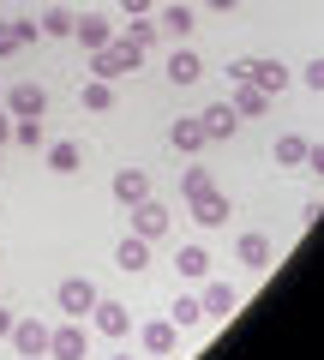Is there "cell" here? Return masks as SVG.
Here are the masks:
<instances>
[{
	"label": "cell",
	"mask_w": 324,
	"mask_h": 360,
	"mask_svg": "<svg viewBox=\"0 0 324 360\" xmlns=\"http://www.w3.org/2000/svg\"><path fill=\"white\" fill-rule=\"evenodd\" d=\"M138 60H144V54L120 37V42H108V49H91V78H108V84H115V78L138 72Z\"/></svg>",
	"instance_id": "cell-1"
},
{
	"label": "cell",
	"mask_w": 324,
	"mask_h": 360,
	"mask_svg": "<svg viewBox=\"0 0 324 360\" xmlns=\"http://www.w3.org/2000/svg\"><path fill=\"white\" fill-rule=\"evenodd\" d=\"M13 324H18V319H13L6 307H0V336H13Z\"/></svg>",
	"instance_id": "cell-35"
},
{
	"label": "cell",
	"mask_w": 324,
	"mask_h": 360,
	"mask_svg": "<svg viewBox=\"0 0 324 360\" xmlns=\"http://www.w3.org/2000/svg\"><path fill=\"white\" fill-rule=\"evenodd\" d=\"M300 78H306L312 90H324V60H312V66H300Z\"/></svg>",
	"instance_id": "cell-31"
},
{
	"label": "cell",
	"mask_w": 324,
	"mask_h": 360,
	"mask_svg": "<svg viewBox=\"0 0 324 360\" xmlns=\"http://www.w3.org/2000/svg\"><path fill=\"white\" fill-rule=\"evenodd\" d=\"M42 30L30 25V18H13V25H0V54H18L25 49V42H37Z\"/></svg>",
	"instance_id": "cell-19"
},
{
	"label": "cell",
	"mask_w": 324,
	"mask_h": 360,
	"mask_svg": "<svg viewBox=\"0 0 324 360\" xmlns=\"http://www.w3.org/2000/svg\"><path fill=\"white\" fill-rule=\"evenodd\" d=\"M198 307H205V319H228V312H234V288L228 283H210Z\"/></svg>",
	"instance_id": "cell-22"
},
{
	"label": "cell",
	"mask_w": 324,
	"mask_h": 360,
	"mask_svg": "<svg viewBox=\"0 0 324 360\" xmlns=\"http://www.w3.org/2000/svg\"><path fill=\"white\" fill-rule=\"evenodd\" d=\"M48 168H54V174H78V168H84V156H78V144H48Z\"/></svg>",
	"instance_id": "cell-25"
},
{
	"label": "cell",
	"mask_w": 324,
	"mask_h": 360,
	"mask_svg": "<svg viewBox=\"0 0 324 360\" xmlns=\"http://www.w3.org/2000/svg\"><path fill=\"white\" fill-rule=\"evenodd\" d=\"M306 168H312V174H324V144H306Z\"/></svg>",
	"instance_id": "cell-32"
},
{
	"label": "cell",
	"mask_w": 324,
	"mask_h": 360,
	"mask_svg": "<svg viewBox=\"0 0 324 360\" xmlns=\"http://www.w3.org/2000/svg\"><path fill=\"white\" fill-rule=\"evenodd\" d=\"M169 324H174V330H193V324H205L198 295H181V300H174V307H169Z\"/></svg>",
	"instance_id": "cell-23"
},
{
	"label": "cell",
	"mask_w": 324,
	"mask_h": 360,
	"mask_svg": "<svg viewBox=\"0 0 324 360\" xmlns=\"http://www.w3.org/2000/svg\"><path fill=\"white\" fill-rule=\"evenodd\" d=\"M132 234H138V240H156V234H169V210L156 205V198H138V205H132Z\"/></svg>",
	"instance_id": "cell-3"
},
{
	"label": "cell",
	"mask_w": 324,
	"mask_h": 360,
	"mask_svg": "<svg viewBox=\"0 0 324 360\" xmlns=\"http://www.w3.org/2000/svg\"><path fill=\"white\" fill-rule=\"evenodd\" d=\"M234 258L247 270H271V240H264V234H240V240H234Z\"/></svg>",
	"instance_id": "cell-12"
},
{
	"label": "cell",
	"mask_w": 324,
	"mask_h": 360,
	"mask_svg": "<svg viewBox=\"0 0 324 360\" xmlns=\"http://www.w3.org/2000/svg\"><path fill=\"white\" fill-rule=\"evenodd\" d=\"M13 139L25 144V150H42V120H18V127H13Z\"/></svg>",
	"instance_id": "cell-30"
},
{
	"label": "cell",
	"mask_w": 324,
	"mask_h": 360,
	"mask_svg": "<svg viewBox=\"0 0 324 360\" xmlns=\"http://www.w3.org/2000/svg\"><path fill=\"white\" fill-rule=\"evenodd\" d=\"M13 348H18L25 360L48 354V330H42V319H18V324H13Z\"/></svg>",
	"instance_id": "cell-6"
},
{
	"label": "cell",
	"mask_w": 324,
	"mask_h": 360,
	"mask_svg": "<svg viewBox=\"0 0 324 360\" xmlns=\"http://www.w3.org/2000/svg\"><path fill=\"white\" fill-rule=\"evenodd\" d=\"M6 139H13V127H6V115H0V144H6Z\"/></svg>",
	"instance_id": "cell-36"
},
{
	"label": "cell",
	"mask_w": 324,
	"mask_h": 360,
	"mask_svg": "<svg viewBox=\"0 0 324 360\" xmlns=\"http://www.w3.org/2000/svg\"><path fill=\"white\" fill-rule=\"evenodd\" d=\"M115 198H120V205H138V198H150V174H144V168H120V174H115Z\"/></svg>",
	"instance_id": "cell-11"
},
{
	"label": "cell",
	"mask_w": 324,
	"mask_h": 360,
	"mask_svg": "<svg viewBox=\"0 0 324 360\" xmlns=\"http://www.w3.org/2000/svg\"><path fill=\"white\" fill-rule=\"evenodd\" d=\"M96 330H103V336H127L132 330V307H120V300H96Z\"/></svg>",
	"instance_id": "cell-9"
},
{
	"label": "cell",
	"mask_w": 324,
	"mask_h": 360,
	"mask_svg": "<svg viewBox=\"0 0 324 360\" xmlns=\"http://www.w3.org/2000/svg\"><path fill=\"white\" fill-rule=\"evenodd\" d=\"M78 103L91 108V115H108V108H115V84H108V78H91V84L78 90Z\"/></svg>",
	"instance_id": "cell-21"
},
{
	"label": "cell",
	"mask_w": 324,
	"mask_h": 360,
	"mask_svg": "<svg viewBox=\"0 0 324 360\" xmlns=\"http://www.w3.org/2000/svg\"><path fill=\"white\" fill-rule=\"evenodd\" d=\"M6 108H13L18 120H37L42 108H48V96H42V84H13L6 90Z\"/></svg>",
	"instance_id": "cell-8"
},
{
	"label": "cell",
	"mask_w": 324,
	"mask_h": 360,
	"mask_svg": "<svg viewBox=\"0 0 324 360\" xmlns=\"http://www.w3.org/2000/svg\"><path fill=\"white\" fill-rule=\"evenodd\" d=\"M138 342L150 348V354H174V342H181V336H174L169 319H150V324H138Z\"/></svg>",
	"instance_id": "cell-13"
},
{
	"label": "cell",
	"mask_w": 324,
	"mask_h": 360,
	"mask_svg": "<svg viewBox=\"0 0 324 360\" xmlns=\"http://www.w3.org/2000/svg\"><path fill=\"white\" fill-rule=\"evenodd\" d=\"M276 162L283 168H306V139H300V132H283V139H276Z\"/></svg>",
	"instance_id": "cell-24"
},
{
	"label": "cell",
	"mask_w": 324,
	"mask_h": 360,
	"mask_svg": "<svg viewBox=\"0 0 324 360\" xmlns=\"http://www.w3.org/2000/svg\"><path fill=\"white\" fill-rule=\"evenodd\" d=\"M210 13H234V6H240V0H205Z\"/></svg>",
	"instance_id": "cell-34"
},
{
	"label": "cell",
	"mask_w": 324,
	"mask_h": 360,
	"mask_svg": "<svg viewBox=\"0 0 324 360\" xmlns=\"http://www.w3.org/2000/svg\"><path fill=\"white\" fill-rule=\"evenodd\" d=\"M234 115H240V120H252V115H264V108H271V96H264V90L259 84H247V78H240V84H234Z\"/></svg>",
	"instance_id": "cell-14"
},
{
	"label": "cell",
	"mask_w": 324,
	"mask_h": 360,
	"mask_svg": "<svg viewBox=\"0 0 324 360\" xmlns=\"http://www.w3.org/2000/svg\"><path fill=\"white\" fill-rule=\"evenodd\" d=\"M72 37L84 42V49H108V42H115V25H108L103 13H84V18H72Z\"/></svg>",
	"instance_id": "cell-7"
},
{
	"label": "cell",
	"mask_w": 324,
	"mask_h": 360,
	"mask_svg": "<svg viewBox=\"0 0 324 360\" xmlns=\"http://www.w3.org/2000/svg\"><path fill=\"white\" fill-rule=\"evenodd\" d=\"M169 78L174 84H198V78H205V60H198L193 49H174L169 54Z\"/></svg>",
	"instance_id": "cell-18"
},
{
	"label": "cell",
	"mask_w": 324,
	"mask_h": 360,
	"mask_svg": "<svg viewBox=\"0 0 324 360\" xmlns=\"http://www.w3.org/2000/svg\"><path fill=\"white\" fill-rule=\"evenodd\" d=\"M37 30H42V37H72V13H66V6H48Z\"/></svg>",
	"instance_id": "cell-28"
},
{
	"label": "cell",
	"mask_w": 324,
	"mask_h": 360,
	"mask_svg": "<svg viewBox=\"0 0 324 360\" xmlns=\"http://www.w3.org/2000/svg\"><path fill=\"white\" fill-rule=\"evenodd\" d=\"M174 270H181L186 283H205L210 276V252L205 246H181V252H174Z\"/></svg>",
	"instance_id": "cell-16"
},
{
	"label": "cell",
	"mask_w": 324,
	"mask_h": 360,
	"mask_svg": "<svg viewBox=\"0 0 324 360\" xmlns=\"http://www.w3.org/2000/svg\"><path fill=\"white\" fill-rule=\"evenodd\" d=\"M186 210H193V222H198V229H222V222L234 217V210H228V198H222L216 186H210L205 198H193V205H186Z\"/></svg>",
	"instance_id": "cell-5"
},
{
	"label": "cell",
	"mask_w": 324,
	"mask_h": 360,
	"mask_svg": "<svg viewBox=\"0 0 324 360\" xmlns=\"http://www.w3.org/2000/svg\"><path fill=\"white\" fill-rule=\"evenodd\" d=\"M198 120H205V132H210V139H234V127H240V115H234L228 103L205 108V115H198Z\"/></svg>",
	"instance_id": "cell-20"
},
{
	"label": "cell",
	"mask_w": 324,
	"mask_h": 360,
	"mask_svg": "<svg viewBox=\"0 0 324 360\" xmlns=\"http://www.w3.org/2000/svg\"><path fill=\"white\" fill-rule=\"evenodd\" d=\"M115 264L127 270V276H138V270L150 264V240H138V234H127V240H120V252H115Z\"/></svg>",
	"instance_id": "cell-17"
},
{
	"label": "cell",
	"mask_w": 324,
	"mask_h": 360,
	"mask_svg": "<svg viewBox=\"0 0 324 360\" xmlns=\"http://www.w3.org/2000/svg\"><path fill=\"white\" fill-rule=\"evenodd\" d=\"M48 354H54V360H84V354H91V342H84L78 319L60 324V330H48Z\"/></svg>",
	"instance_id": "cell-4"
},
{
	"label": "cell",
	"mask_w": 324,
	"mask_h": 360,
	"mask_svg": "<svg viewBox=\"0 0 324 360\" xmlns=\"http://www.w3.org/2000/svg\"><path fill=\"white\" fill-rule=\"evenodd\" d=\"M247 84H259L264 96H276V90H288V66L283 60H252L247 66Z\"/></svg>",
	"instance_id": "cell-10"
},
{
	"label": "cell",
	"mask_w": 324,
	"mask_h": 360,
	"mask_svg": "<svg viewBox=\"0 0 324 360\" xmlns=\"http://www.w3.org/2000/svg\"><path fill=\"white\" fill-rule=\"evenodd\" d=\"M120 6H127L132 18H150V6H156V0H120Z\"/></svg>",
	"instance_id": "cell-33"
},
{
	"label": "cell",
	"mask_w": 324,
	"mask_h": 360,
	"mask_svg": "<svg viewBox=\"0 0 324 360\" xmlns=\"http://www.w3.org/2000/svg\"><path fill=\"white\" fill-rule=\"evenodd\" d=\"M96 300H103V295H96L91 276H66V283H60V312H66V319H91Z\"/></svg>",
	"instance_id": "cell-2"
},
{
	"label": "cell",
	"mask_w": 324,
	"mask_h": 360,
	"mask_svg": "<svg viewBox=\"0 0 324 360\" xmlns=\"http://www.w3.org/2000/svg\"><path fill=\"white\" fill-rule=\"evenodd\" d=\"M127 42H132L138 54H150V49H156V25H144V18H132V25H127Z\"/></svg>",
	"instance_id": "cell-29"
},
{
	"label": "cell",
	"mask_w": 324,
	"mask_h": 360,
	"mask_svg": "<svg viewBox=\"0 0 324 360\" xmlns=\"http://www.w3.org/2000/svg\"><path fill=\"white\" fill-rule=\"evenodd\" d=\"M169 139H174V150L193 156V150H205V144H210V132H205V120H174Z\"/></svg>",
	"instance_id": "cell-15"
},
{
	"label": "cell",
	"mask_w": 324,
	"mask_h": 360,
	"mask_svg": "<svg viewBox=\"0 0 324 360\" xmlns=\"http://www.w3.org/2000/svg\"><path fill=\"white\" fill-rule=\"evenodd\" d=\"M156 25L169 30V37H193V25H198V18H193V6H186V0H181V6H169V13L156 18Z\"/></svg>",
	"instance_id": "cell-26"
},
{
	"label": "cell",
	"mask_w": 324,
	"mask_h": 360,
	"mask_svg": "<svg viewBox=\"0 0 324 360\" xmlns=\"http://www.w3.org/2000/svg\"><path fill=\"white\" fill-rule=\"evenodd\" d=\"M210 186H216V180H210V168H181V193H186V205H193V198H205Z\"/></svg>",
	"instance_id": "cell-27"
}]
</instances>
